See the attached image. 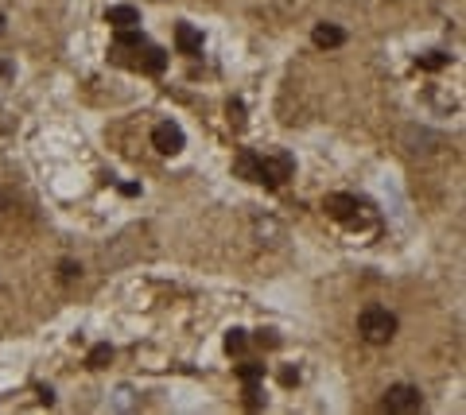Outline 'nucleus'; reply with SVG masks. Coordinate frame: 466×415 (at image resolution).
<instances>
[{"label": "nucleus", "mask_w": 466, "mask_h": 415, "mask_svg": "<svg viewBox=\"0 0 466 415\" xmlns=\"http://www.w3.org/2000/svg\"><path fill=\"white\" fill-rule=\"evenodd\" d=\"M357 334L366 338L369 346H385V342H393V334H397V318L388 315L385 306H366V311L357 315Z\"/></svg>", "instance_id": "obj_1"}, {"label": "nucleus", "mask_w": 466, "mask_h": 415, "mask_svg": "<svg viewBox=\"0 0 466 415\" xmlns=\"http://www.w3.org/2000/svg\"><path fill=\"white\" fill-rule=\"evenodd\" d=\"M257 159H260L257 183H265L268 190H280L292 175H296V159H292L288 151H268V156H257Z\"/></svg>", "instance_id": "obj_2"}, {"label": "nucleus", "mask_w": 466, "mask_h": 415, "mask_svg": "<svg viewBox=\"0 0 466 415\" xmlns=\"http://www.w3.org/2000/svg\"><path fill=\"white\" fill-rule=\"evenodd\" d=\"M424 407V396H420V388L412 385H393L385 392V412H397V415H412Z\"/></svg>", "instance_id": "obj_3"}, {"label": "nucleus", "mask_w": 466, "mask_h": 415, "mask_svg": "<svg viewBox=\"0 0 466 415\" xmlns=\"http://www.w3.org/2000/svg\"><path fill=\"white\" fill-rule=\"evenodd\" d=\"M152 144H156V151H163V156H175V151H183L187 136H183V129H179L175 120H159L156 129H152Z\"/></svg>", "instance_id": "obj_4"}, {"label": "nucleus", "mask_w": 466, "mask_h": 415, "mask_svg": "<svg viewBox=\"0 0 466 415\" xmlns=\"http://www.w3.org/2000/svg\"><path fill=\"white\" fill-rule=\"evenodd\" d=\"M323 210H327L334 221H357V214H361V202H357L354 194H327Z\"/></svg>", "instance_id": "obj_5"}, {"label": "nucleus", "mask_w": 466, "mask_h": 415, "mask_svg": "<svg viewBox=\"0 0 466 415\" xmlns=\"http://www.w3.org/2000/svg\"><path fill=\"white\" fill-rule=\"evenodd\" d=\"M311 39H315V47L323 50H334L346 43V31L338 28V24H315V31H311Z\"/></svg>", "instance_id": "obj_6"}, {"label": "nucleus", "mask_w": 466, "mask_h": 415, "mask_svg": "<svg viewBox=\"0 0 466 415\" xmlns=\"http://www.w3.org/2000/svg\"><path fill=\"white\" fill-rule=\"evenodd\" d=\"M175 47L183 50V55H199L202 50V31L195 28V24H179L175 28Z\"/></svg>", "instance_id": "obj_7"}, {"label": "nucleus", "mask_w": 466, "mask_h": 415, "mask_svg": "<svg viewBox=\"0 0 466 415\" xmlns=\"http://www.w3.org/2000/svg\"><path fill=\"white\" fill-rule=\"evenodd\" d=\"M105 24H113V28H136L140 24V12L132 8V4H113L109 12H105Z\"/></svg>", "instance_id": "obj_8"}, {"label": "nucleus", "mask_w": 466, "mask_h": 415, "mask_svg": "<svg viewBox=\"0 0 466 415\" xmlns=\"http://www.w3.org/2000/svg\"><path fill=\"white\" fill-rule=\"evenodd\" d=\"M233 175H238V178H249V183H257L260 159L253 156V151H238V159H233Z\"/></svg>", "instance_id": "obj_9"}, {"label": "nucleus", "mask_w": 466, "mask_h": 415, "mask_svg": "<svg viewBox=\"0 0 466 415\" xmlns=\"http://www.w3.org/2000/svg\"><path fill=\"white\" fill-rule=\"evenodd\" d=\"M136 66L148 70V74H159V70L168 66V55H163L159 47H148V50H144V59H136Z\"/></svg>", "instance_id": "obj_10"}, {"label": "nucleus", "mask_w": 466, "mask_h": 415, "mask_svg": "<svg viewBox=\"0 0 466 415\" xmlns=\"http://www.w3.org/2000/svg\"><path fill=\"white\" fill-rule=\"evenodd\" d=\"M113 361V346L109 342H101V346H93L89 349V357H86V369H105Z\"/></svg>", "instance_id": "obj_11"}, {"label": "nucleus", "mask_w": 466, "mask_h": 415, "mask_svg": "<svg viewBox=\"0 0 466 415\" xmlns=\"http://www.w3.org/2000/svg\"><path fill=\"white\" fill-rule=\"evenodd\" d=\"M447 62H451V55H447V50H427V55H420V70H431V74H436V70H443Z\"/></svg>", "instance_id": "obj_12"}, {"label": "nucleus", "mask_w": 466, "mask_h": 415, "mask_svg": "<svg viewBox=\"0 0 466 415\" xmlns=\"http://www.w3.org/2000/svg\"><path fill=\"white\" fill-rule=\"evenodd\" d=\"M245 349H249V334L233 326V330L226 334V353H245Z\"/></svg>", "instance_id": "obj_13"}, {"label": "nucleus", "mask_w": 466, "mask_h": 415, "mask_svg": "<svg viewBox=\"0 0 466 415\" xmlns=\"http://www.w3.org/2000/svg\"><path fill=\"white\" fill-rule=\"evenodd\" d=\"M113 412H132V388H125V385H120L117 388V392H113Z\"/></svg>", "instance_id": "obj_14"}, {"label": "nucleus", "mask_w": 466, "mask_h": 415, "mask_svg": "<svg viewBox=\"0 0 466 415\" xmlns=\"http://www.w3.org/2000/svg\"><path fill=\"white\" fill-rule=\"evenodd\" d=\"M226 117H229V124H233V129H245V105H241V101H229Z\"/></svg>", "instance_id": "obj_15"}, {"label": "nucleus", "mask_w": 466, "mask_h": 415, "mask_svg": "<svg viewBox=\"0 0 466 415\" xmlns=\"http://www.w3.org/2000/svg\"><path fill=\"white\" fill-rule=\"evenodd\" d=\"M238 376H241V380H265V365L245 361V365H238Z\"/></svg>", "instance_id": "obj_16"}, {"label": "nucleus", "mask_w": 466, "mask_h": 415, "mask_svg": "<svg viewBox=\"0 0 466 415\" xmlns=\"http://www.w3.org/2000/svg\"><path fill=\"white\" fill-rule=\"evenodd\" d=\"M265 396H260V380H245V407H260Z\"/></svg>", "instance_id": "obj_17"}, {"label": "nucleus", "mask_w": 466, "mask_h": 415, "mask_svg": "<svg viewBox=\"0 0 466 415\" xmlns=\"http://www.w3.org/2000/svg\"><path fill=\"white\" fill-rule=\"evenodd\" d=\"M280 385H299V373L296 369H280Z\"/></svg>", "instance_id": "obj_18"}, {"label": "nucleus", "mask_w": 466, "mask_h": 415, "mask_svg": "<svg viewBox=\"0 0 466 415\" xmlns=\"http://www.w3.org/2000/svg\"><path fill=\"white\" fill-rule=\"evenodd\" d=\"M257 342H260V346H280V338L272 334V330H260V334H257Z\"/></svg>", "instance_id": "obj_19"}, {"label": "nucleus", "mask_w": 466, "mask_h": 415, "mask_svg": "<svg viewBox=\"0 0 466 415\" xmlns=\"http://www.w3.org/2000/svg\"><path fill=\"white\" fill-rule=\"evenodd\" d=\"M59 272H62V279H74V276L82 272V268H78V264H70V260H62V268H59Z\"/></svg>", "instance_id": "obj_20"}, {"label": "nucleus", "mask_w": 466, "mask_h": 415, "mask_svg": "<svg viewBox=\"0 0 466 415\" xmlns=\"http://www.w3.org/2000/svg\"><path fill=\"white\" fill-rule=\"evenodd\" d=\"M120 194H129V198H136V194H140V187H136V183H120Z\"/></svg>", "instance_id": "obj_21"}, {"label": "nucleus", "mask_w": 466, "mask_h": 415, "mask_svg": "<svg viewBox=\"0 0 466 415\" xmlns=\"http://www.w3.org/2000/svg\"><path fill=\"white\" fill-rule=\"evenodd\" d=\"M0 35H4V16H0Z\"/></svg>", "instance_id": "obj_22"}]
</instances>
